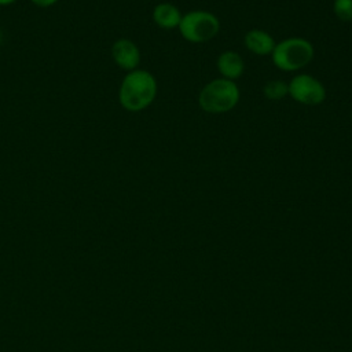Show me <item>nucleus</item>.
<instances>
[{
	"label": "nucleus",
	"mask_w": 352,
	"mask_h": 352,
	"mask_svg": "<svg viewBox=\"0 0 352 352\" xmlns=\"http://www.w3.org/2000/svg\"><path fill=\"white\" fill-rule=\"evenodd\" d=\"M217 70L223 78L235 81L243 74L245 62L242 56L235 51H224L216 60Z\"/></svg>",
	"instance_id": "6e6552de"
},
{
	"label": "nucleus",
	"mask_w": 352,
	"mask_h": 352,
	"mask_svg": "<svg viewBox=\"0 0 352 352\" xmlns=\"http://www.w3.org/2000/svg\"><path fill=\"white\" fill-rule=\"evenodd\" d=\"M182 12L180 10L168 1L158 3L153 10V21L157 26L165 30L176 29L179 28V23L182 21Z\"/></svg>",
	"instance_id": "1a4fd4ad"
},
{
	"label": "nucleus",
	"mask_w": 352,
	"mask_h": 352,
	"mask_svg": "<svg viewBox=\"0 0 352 352\" xmlns=\"http://www.w3.org/2000/svg\"><path fill=\"white\" fill-rule=\"evenodd\" d=\"M315 56L314 45L302 37H287L276 43L271 54L272 63L283 72H297L311 63Z\"/></svg>",
	"instance_id": "7ed1b4c3"
},
{
	"label": "nucleus",
	"mask_w": 352,
	"mask_h": 352,
	"mask_svg": "<svg viewBox=\"0 0 352 352\" xmlns=\"http://www.w3.org/2000/svg\"><path fill=\"white\" fill-rule=\"evenodd\" d=\"M34 6L40 7V8H47V7H51L54 4H56L59 0H30Z\"/></svg>",
	"instance_id": "f8f14e48"
},
{
	"label": "nucleus",
	"mask_w": 352,
	"mask_h": 352,
	"mask_svg": "<svg viewBox=\"0 0 352 352\" xmlns=\"http://www.w3.org/2000/svg\"><path fill=\"white\" fill-rule=\"evenodd\" d=\"M179 32L186 41L199 44L214 38L220 30L219 18L204 10L188 11L182 15Z\"/></svg>",
	"instance_id": "20e7f679"
},
{
	"label": "nucleus",
	"mask_w": 352,
	"mask_h": 352,
	"mask_svg": "<svg viewBox=\"0 0 352 352\" xmlns=\"http://www.w3.org/2000/svg\"><path fill=\"white\" fill-rule=\"evenodd\" d=\"M157 89V80L150 72L143 69L128 72L120 85V104L132 113L142 111L154 102Z\"/></svg>",
	"instance_id": "f257e3e1"
},
{
	"label": "nucleus",
	"mask_w": 352,
	"mask_h": 352,
	"mask_svg": "<svg viewBox=\"0 0 352 352\" xmlns=\"http://www.w3.org/2000/svg\"><path fill=\"white\" fill-rule=\"evenodd\" d=\"M333 11L340 21H352V0H334Z\"/></svg>",
	"instance_id": "9b49d317"
},
{
	"label": "nucleus",
	"mask_w": 352,
	"mask_h": 352,
	"mask_svg": "<svg viewBox=\"0 0 352 352\" xmlns=\"http://www.w3.org/2000/svg\"><path fill=\"white\" fill-rule=\"evenodd\" d=\"M111 58L114 63L126 72L138 69L140 63V50L129 38H118L111 45Z\"/></svg>",
	"instance_id": "423d86ee"
},
{
	"label": "nucleus",
	"mask_w": 352,
	"mask_h": 352,
	"mask_svg": "<svg viewBox=\"0 0 352 352\" xmlns=\"http://www.w3.org/2000/svg\"><path fill=\"white\" fill-rule=\"evenodd\" d=\"M351 118H352V111H351Z\"/></svg>",
	"instance_id": "4468645a"
},
{
	"label": "nucleus",
	"mask_w": 352,
	"mask_h": 352,
	"mask_svg": "<svg viewBox=\"0 0 352 352\" xmlns=\"http://www.w3.org/2000/svg\"><path fill=\"white\" fill-rule=\"evenodd\" d=\"M16 0H0V6H10L14 4Z\"/></svg>",
	"instance_id": "ddd939ff"
},
{
	"label": "nucleus",
	"mask_w": 352,
	"mask_h": 352,
	"mask_svg": "<svg viewBox=\"0 0 352 352\" xmlns=\"http://www.w3.org/2000/svg\"><path fill=\"white\" fill-rule=\"evenodd\" d=\"M243 44L252 54L265 56L272 54L276 43L268 32L261 29H250L243 37Z\"/></svg>",
	"instance_id": "0eeeda50"
},
{
	"label": "nucleus",
	"mask_w": 352,
	"mask_h": 352,
	"mask_svg": "<svg viewBox=\"0 0 352 352\" xmlns=\"http://www.w3.org/2000/svg\"><path fill=\"white\" fill-rule=\"evenodd\" d=\"M239 88L235 81L214 78L209 81L198 95L199 107L210 114H221L232 110L239 102Z\"/></svg>",
	"instance_id": "f03ea898"
},
{
	"label": "nucleus",
	"mask_w": 352,
	"mask_h": 352,
	"mask_svg": "<svg viewBox=\"0 0 352 352\" xmlns=\"http://www.w3.org/2000/svg\"><path fill=\"white\" fill-rule=\"evenodd\" d=\"M263 94L270 100H279L289 95V85L283 80H271L265 82Z\"/></svg>",
	"instance_id": "9d476101"
},
{
	"label": "nucleus",
	"mask_w": 352,
	"mask_h": 352,
	"mask_svg": "<svg viewBox=\"0 0 352 352\" xmlns=\"http://www.w3.org/2000/svg\"><path fill=\"white\" fill-rule=\"evenodd\" d=\"M289 96L305 106H318L326 99L324 85L311 74H296L289 82Z\"/></svg>",
	"instance_id": "39448f33"
}]
</instances>
